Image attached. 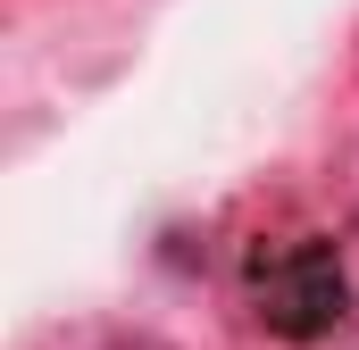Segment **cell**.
Instances as JSON below:
<instances>
[{"label":"cell","instance_id":"obj_1","mask_svg":"<svg viewBox=\"0 0 359 350\" xmlns=\"http://www.w3.org/2000/svg\"><path fill=\"white\" fill-rule=\"evenodd\" d=\"M351 317V275L334 259V242H292L284 259H259V326L284 342H318Z\"/></svg>","mask_w":359,"mask_h":350}]
</instances>
